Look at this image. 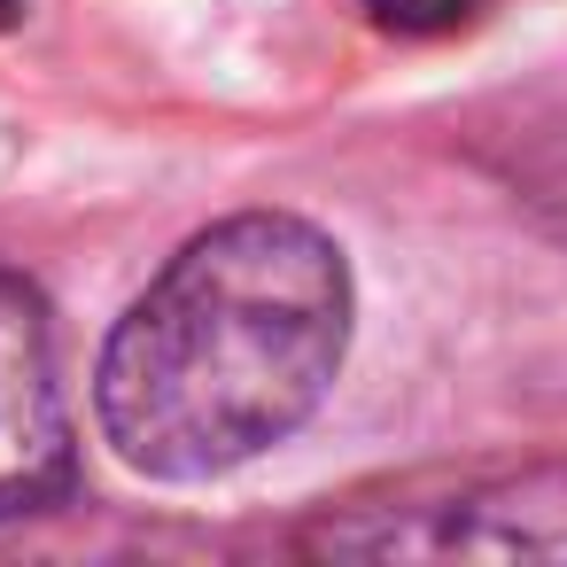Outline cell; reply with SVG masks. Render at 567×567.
I'll use <instances>...</instances> for the list:
<instances>
[{
	"instance_id": "6da1fadb",
	"label": "cell",
	"mask_w": 567,
	"mask_h": 567,
	"mask_svg": "<svg viewBox=\"0 0 567 567\" xmlns=\"http://www.w3.org/2000/svg\"><path fill=\"white\" fill-rule=\"evenodd\" d=\"M350 257L296 210L203 226L110 327L102 443L148 482H210L288 443L350 358Z\"/></svg>"
},
{
	"instance_id": "7a4b0ae2",
	"label": "cell",
	"mask_w": 567,
	"mask_h": 567,
	"mask_svg": "<svg viewBox=\"0 0 567 567\" xmlns=\"http://www.w3.org/2000/svg\"><path fill=\"white\" fill-rule=\"evenodd\" d=\"M303 559H567V458L427 466L327 497L296 528Z\"/></svg>"
},
{
	"instance_id": "3957f363",
	"label": "cell",
	"mask_w": 567,
	"mask_h": 567,
	"mask_svg": "<svg viewBox=\"0 0 567 567\" xmlns=\"http://www.w3.org/2000/svg\"><path fill=\"white\" fill-rule=\"evenodd\" d=\"M71 404L55 381V327L32 280L0 272V520L71 489Z\"/></svg>"
},
{
	"instance_id": "277c9868",
	"label": "cell",
	"mask_w": 567,
	"mask_h": 567,
	"mask_svg": "<svg viewBox=\"0 0 567 567\" xmlns=\"http://www.w3.org/2000/svg\"><path fill=\"white\" fill-rule=\"evenodd\" d=\"M358 9L396 40H451L489 9V0H358Z\"/></svg>"
},
{
	"instance_id": "5b68a950",
	"label": "cell",
	"mask_w": 567,
	"mask_h": 567,
	"mask_svg": "<svg viewBox=\"0 0 567 567\" xmlns=\"http://www.w3.org/2000/svg\"><path fill=\"white\" fill-rule=\"evenodd\" d=\"M24 17V0H0V24H17Z\"/></svg>"
}]
</instances>
